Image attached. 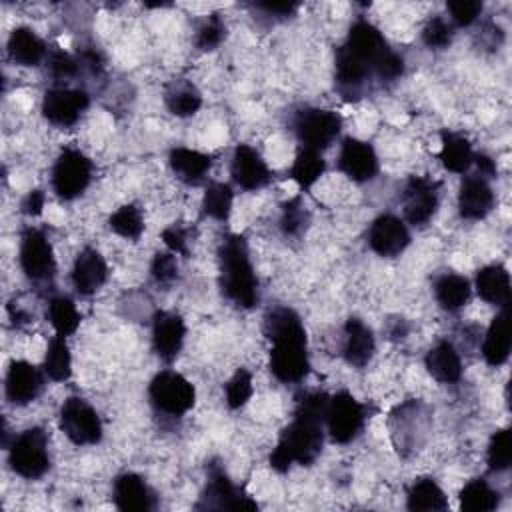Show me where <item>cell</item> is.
<instances>
[{"mask_svg":"<svg viewBox=\"0 0 512 512\" xmlns=\"http://www.w3.org/2000/svg\"><path fill=\"white\" fill-rule=\"evenodd\" d=\"M232 200L234 192L226 182H210L202 196V212L212 220L226 222L232 212Z\"/></svg>","mask_w":512,"mask_h":512,"instance_id":"38","label":"cell"},{"mask_svg":"<svg viewBox=\"0 0 512 512\" xmlns=\"http://www.w3.org/2000/svg\"><path fill=\"white\" fill-rule=\"evenodd\" d=\"M308 224H310V212L300 196H294L282 204L280 230L284 232V236L298 238L306 232Z\"/></svg>","mask_w":512,"mask_h":512,"instance_id":"40","label":"cell"},{"mask_svg":"<svg viewBox=\"0 0 512 512\" xmlns=\"http://www.w3.org/2000/svg\"><path fill=\"white\" fill-rule=\"evenodd\" d=\"M338 168L352 182H370L378 174V156L370 142L348 136L340 144Z\"/></svg>","mask_w":512,"mask_h":512,"instance_id":"17","label":"cell"},{"mask_svg":"<svg viewBox=\"0 0 512 512\" xmlns=\"http://www.w3.org/2000/svg\"><path fill=\"white\" fill-rule=\"evenodd\" d=\"M254 8L258 12H262L264 16L268 18H274V20H286L290 16L296 14V10L300 8L298 2H256Z\"/></svg>","mask_w":512,"mask_h":512,"instance_id":"50","label":"cell"},{"mask_svg":"<svg viewBox=\"0 0 512 512\" xmlns=\"http://www.w3.org/2000/svg\"><path fill=\"white\" fill-rule=\"evenodd\" d=\"M438 158L442 160V166L450 172L464 174L472 162H474V150L466 136L450 130H442L440 134V152Z\"/></svg>","mask_w":512,"mask_h":512,"instance_id":"31","label":"cell"},{"mask_svg":"<svg viewBox=\"0 0 512 512\" xmlns=\"http://www.w3.org/2000/svg\"><path fill=\"white\" fill-rule=\"evenodd\" d=\"M424 364H426L428 374H430L434 380L442 382V384H454V382H458L460 376H462V360H460V354H458V350L454 348V344L448 342V340L436 342V344L426 352Z\"/></svg>","mask_w":512,"mask_h":512,"instance_id":"28","label":"cell"},{"mask_svg":"<svg viewBox=\"0 0 512 512\" xmlns=\"http://www.w3.org/2000/svg\"><path fill=\"white\" fill-rule=\"evenodd\" d=\"M44 372L54 382H64L72 374V356L70 348L66 344V336L56 334L50 338L46 356H44Z\"/></svg>","mask_w":512,"mask_h":512,"instance_id":"36","label":"cell"},{"mask_svg":"<svg viewBox=\"0 0 512 512\" xmlns=\"http://www.w3.org/2000/svg\"><path fill=\"white\" fill-rule=\"evenodd\" d=\"M460 508L468 512H490L500 504V492L494 490L486 480H470L458 494Z\"/></svg>","mask_w":512,"mask_h":512,"instance_id":"35","label":"cell"},{"mask_svg":"<svg viewBox=\"0 0 512 512\" xmlns=\"http://www.w3.org/2000/svg\"><path fill=\"white\" fill-rule=\"evenodd\" d=\"M474 288L478 296L494 306L510 304V274L502 264H488L476 272Z\"/></svg>","mask_w":512,"mask_h":512,"instance_id":"29","label":"cell"},{"mask_svg":"<svg viewBox=\"0 0 512 512\" xmlns=\"http://www.w3.org/2000/svg\"><path fill=\"white\" fill-rule=\"evenodd\" d=\"M264 334L272 342L270 372L278 382H302L310 370L306 328L288 306H274L264 316Z\"/></svg>","mask_w":512,"mask_h":512,"instance_id":"2","label":"cell"},{"mask_svg":"<svg viewBox=\"0 0 512 512\" xmlns=\"http://www.w3.org/2000/svg\"><path fill=\"white\" fill-rule=\"evenodd\" d=\"M440 204V182L424 176H410L402 192L404 220L412 226H426Z\"/></svg>","mask_w":512,"mask_h":512,"instance_id":"12","label":"cell"},{"mask_svg":"<svg viewBox=\"0 0 512 512\" xmlns=\"http://www.w3.org/2000/svg\"><path fill=\"white\" fill-rule=\"evenodd\" d=\"M162 240L172 254H188V230L182 226H168L162 230Z\"/></svg>","mask_w":512,"mask_h":512,"instance_id":"49","label":"cell"},{"mask_svg":"<svg viewBox=\"0 0 512 512\" xmlns=\"http://www.w3.org/2000/svg\"><path fill=\"white\" fill-rule=\"evenodd\" d=\"M376 350V340L372 328L360 318L350 316L344 324V346L342 356L352 368H364Z\"/></svg>","mask_w":512,"mask_h":512,"instance_id":"25","label":"cell"},{"mask_svg":"<svg viewBox=\"0 0 512 512\" xmlns=\"http://www.w3.org/2000/svg\"><path fill=\"white\" fill-rule=\"evenodd\" d=\"M470 282L468 278L454 274V272H444L434 280V298L440 304V308L448 312H456L464 308L470 300Z\"/></svg>","mask_w":512,"mask_h":512,"instance_id":"32","label":"cell"},{"mask_svg":"<svg viewBox=\"0 0 512 512\" xmlns=\"http://www.w3.org/2000/svg\"><path fill=\"white\" fill-rule=\"evenodd\" d=\"M406 508L414 510V512L446 510L448 498L434 478H418L412 482V486L408 490Z\"/></svg>","mask_w":512,"mask_h":512,"instance_id":"33","label":"cell"},{"mask_svg":"<svg viewBox=\"0 0 512 512\" xmlns=\"http://www.w3.org/2000/svg\"><path fill=\"white\" fill-rule=\"evenodd\" d=\"M164 102L170 114L178 118L192 116L202 106L200 90L188 80H172L164 92Z\"/></svg>","mask_w":512,"mask_h":512,"instance_id":"34","label":"cell"},{"mask_svg":"<svg viewBox=\"0 0 512 512\" xmlns=\"http://www.w3.org/2000/svg\"><path fill=\"white\" fill-rule=\"evenodd\" d=\"M48 70H50L52 78L68 80V78H74L78 74L80 62H78V58L70 56L68 52L54 50V52L48 54Z\"/></svg>","mask_w":512,"mask_h":512,"instance_id":"47","label":"cell"},{"mask_svg":"<svg viewBox=\"0 0 512 512\" xmlns=\"http://www.w3.org/2000/svg\"><path fill=\"white\" fill-rule=\"evenodd\" d=\"M108 226L112 232L126 240H138L144 232V220L140 210L134 204H124L108 218Z\"/></svg>","mask_w":512,"mask_h":512,"instance_id":"41","label":"cell"},{"mask_svg":"<svg viewBox=\"0 0 512 512\" xmlns=\"http://www.w3.org/2000/svg\"><path fill=\"white\" fill-rule=\"evenodd\" d=\"M452 36H454L452 24L442 16H432L422 28V42L434 50L448 48L452 42Z\"/></svg>","mask_w":512,"mask_h":512,"instance_id":"45","label":"cell"},{"mask_svg":"<svg viewBox=\"0 0 512 512\" xmlns=\"http://www.w3.org/2000/svg\"><path fill=\"white\" fill-rule=\"evenodd\" d=\"M326 170V160L318 150L302 148L298 156L292 162L290 168V178L300 186V188H310L320 180V176Z\"/></svg>","mask_w":512,"mask_h":512,"instance_id":"37","label":"cell"},{"mask_svg":"<svg viewBox=\"0 0 512 512\" xmlns=\"http://www.w3.org/2000/svg\"><path fill=\"white\" fill-rule=\"evenodd\" d=\"M112 500L124 512H148L154 508V492L146 480L134 472H124L114 478Z\"/></svg>","mask_w":512,"mask_h":512,"instance_id":"24","label":"cell"},{"mask_svg":"<svg viewBox=\"0 0 512 512\" xmlns=\"http://www.w3.org/2000/svg\"><path fill=\"white\" fill-rule=\"evenodd\" d=\"M90 104V96L80 88L54 86L44 92L42 116L60 128L74 126Z\"/></svg>","mask_w":512,"mask_h":512,"instance_id":"14","label":"cell"},{"mask_svg":"<svg viewBox=\"0 0 512 512\" xmlns=\"http://www.w3.org/2000/svg\"><path fill=\"white\" fill-rule=\"evenodd\" d=\"M108 278V266L104 256L96 248H82L72 264V284L80 296H92Z\"/></svg>","mask_w":512,"mask_h":512,"instance_id":"23","label":"cell"},{"mask_svg":"<svg viewBox=\"0 0 512 512\" xmlns=\"http://www.w3.org/2000/svg\"><path fill=\"white\" fill-rule=\"evenodd\" d=\"M410 244V232L402 218L380 214L368 230V246L382 258L400 256Z\"/></svg>","mask_w":512,"mask_h":512,"instance_id":"16","label":"cell"},{"mask_svg":"<svg viewBox=\"0 0 512 512\" xmlns=\"http://www.w3.org/2000/svg\"><path fill=\"white\" fill-rule=\"evenodd\" d=\"M220 290L240 308H254L260 300L258 278L250 260L246 238L226 234L218 246Z\"/></svg>","mask_w":512,"mask_h":512,"instance_id":"3","label":"cell"},{"mask_svg":"<svg viewBox=\"0 0 512 512\" xmlns=\"http://www.w3.org/2000/svg\"><path fill=\"white\" fill-rule=\"evenodd\" d=\"M44 202H46V194L40 188L30 190L24 200H22V212L26 216H40L44 210Z\"/></svg>","mask_w":512,"mask_h":512,"instance_id":"51","label":"cell"},{"mask_svg":"<svg viewBox=\"0 0 512 512\" xmlns=\"http://www.w3.org/2000/svg\"><path fill=\"white\" fill-rule=\"evenodd\" d=\"M494 200V190L488 180L478 174H468L458 190V214L464 220H482L492 212Z\"/></svg>","mask_w":512,"mask_h":512,"instance_id":"22","label":"cell"},{"mask_svg":"<svg viewBox=\"0 0 512 512\" xmlns=\"http://www.w3.org/2000/svg\"><path fill=\"white\" fill-rule=\"evenodd\" d=\"M388 426L396 452L402 458H408L424 446L430 434L432 416L420 400H406L390 412Z\"/></svg>","mask_w":512,"mask_h":512,"instance_id":"4","label":"cell"},{"mask_svg":"<svg viewBox=\"0 0 512 512\" xmlns=\"http://www.w3.org/2000/svg\"><path fill=\"white\" fill-rule=\"evenodd\" d=\"M150 274L154 278V282L168 286L178 278V262H176V254L168 252H156L150 264Z\"/></svg>","mask_w":512,"mask_h":512,"instance_id":"46","label":"cell"},{"mask_svg":"<svg viewBox=\"0 0 512 512\" xmlns=\"http://www.w3.org/2000/svg\"><path fill=\"white\" fill-rule=\"evenodd\" d=\"M230 176L242 190H258L270 182L272 172L256 148L238 144L232 154Z\"/></svg>","mask_w":512,"mask_h":512,"instance_id":"20","label":"cell"},{"mask_svg":"<svg viewBox=\"0 0 512 512\" xmlns=\"http://www.w3.org/2000/svg\"><path fill=\"white\" fill-rule=\"evenodd\" d=\"M446 8L450 12L452 22L460 28H466L472 22L478 20V16L482 12V2H478V0H458V2H448Z\"/></svg>","mask_w":512,"mask_h":512,"instance_id":"48","label":"cell"},{"mask_svg":"<svg viewBox=\"0 0 512 512\" xmlns=\"http://www.w3.org/2000/svg\"><path fill=\"white\" fill-rule=\"evenodd\" d=\"M346 50H350L358 60H362L372 74L376 76L380 64L384 62V58L392 52V48L388 46L386 38L382 36V32L368 20L358 18L346 36V42L342 44Z\"/></svg>","mask_w":512,"mask_h":512,"instance_id":"15","label":"cell"},{"mask_svg":"<svg viewBox=\"0 0 512 512\" xmlns=\"http://www.w3.org/2000/svg\"><path fill=\"white\" fill-rule=\"evenodd\" d=\"M18 260L24 276L34 284H50L56 274L54 250L46 234L38 228H26L20 236Z\"/></svg>","mask_w":512,"mask_h":512,"instance_id":"9","label":"cell"},{"mask_svg":"<svg viewBox=\"0 0 512 512\" xmlns=\"http://www.w3.org/2000/svg\"><path fill=\"white\" fill-rule=\"evenodd\" d=\"M292 126H294L296 138L302 142L304 148L320 152L328 148L340 134L342 118L332 110L306 106L296 112Z\"/></svg>","mask_w":512,"mask_h":512,"instance_id":"11","label":"cell"},{"mask_svg":"<svg viewBox=\"0 0 512 512\" xmlns=\"http://www.w3.org/2000/svg\"><path fill=\"white\" fill-rule=\"evenodd\" d=\"M372 70L358 60L350 50L340 46L334 56V82L344 100H358L364 96Z\"/></svg>","mask_w":512,"mask_h":512,"instance_id":"18","label":"cell"},{"mask_svg":"<svg viewBox=\"0 0 512 512\" xmlns=\"http://www.w3.org/2000/svg\"><path fill=\"white\" fill-rule=\"evenodd\" d=\"M48 320L56 334L70 336L80 326V314L76 310V304L68 296H54L48 302Z\"/></svg>","mask_w":512,"mask_h":512,"instance_id":"39","label":"cell"},{"mask_svg":"<svg viewBox=\"0 0 512 512\" xmlns=\"http://www.w3.org/2000/svg\"><path fill=\"white\" fill-rule=\"evenodd\" d=\"M328 394L320 390L304 392L296 398V408L290 424L280 432L278 444L270 454V468L284 474L292 464L310 466L322 452L324 418Z\"/></svg>","mask_w":512,"mask_h":512,"instance_id":"1","label":"cell"},{"mask_svg":"<svg viewBox=\"0 0 512 512\" xmlns=\"http://www.w3.org/2000/svg\"><path fill=\"white\" fill-rule=\"evenodd\" d=\"M92 180V162L78 148H64L52 166V190L60 200L84 194Z\"/></svg>","mask_w":512,"mask_h":512,"instance_id":"8","label":"cell"},{"mask_svg":"<svg viewBox=\"0 0 512 512\" xmlns=\"http://www.w3.org/2000/svg\"><path fill=\"white\" fill-rule=\"evenodd\" d=\"M224 38H226V24H224V20L218 14H210L200 24V28L196 30L194 42H196L198 50L208 52V50H216L222 44Z\"/></svg>","mask_w":512,"mask_h":512,"instance_id":"44","label":"cell"},{"mask_svg":"<svg viewBox=\"0 0 512 512\" xmlns=\"http://www.w3.org/2000/svg\"><path fill=\"white\" fill-rule=\"evenodd\" d=\"M168 164L180 182L188 186H200L212 168V156L186 146H178L170 150Z\"/></svg>","mask_w":512,"mask_h":512,"instance_id":"26","label":"cell"},{"mask_svg":"<svg viewBox=\"0 0 512 512\" xmlns=\"http://www.w3.org/2000/svg\"><path fill=\"white\" fill-rule=\"evenodd\" d=\"M366 418V406L358 402L348 390H340L328 398L324 426L332 442L348 444L356 440L364 430Z\"/></svg>","mask_w":512,"mask_h":512,"instance_id":"7","label":"cell"},{"mask_svg":"<svg viewBox=\"0 0 512 512\" xmlns=\"http://www.w3.org/2000/svg\"><path fill=\"white\" fill-rule=\"evenodd\" d=\"M8 464L12 472L26 480H38L50 470L48 434L40 426L26 428L8 446Z\"/></svg>","mask_w":512,"mask_h":512,"instance_id":"5","label":"cell"},{"mask_svg":"<svg viewBox=\"0 0 512 512\" xmlns=\"http://www.w3.org/2000/svg\"><path fill=\"white\" fill-rule=\"evenodd\" d=\"M510 304L502 306V310L492 318L484 342H482V356L490 366H502L510 356Z\"/></svg>","mask_w":512,"mask_h":512,"instance_id":"27","label":"cell"},{"mask_svg":"<svg viewBox=\"0 0 512 512\" xmlns=\"http://www.w3.org/2000/svg\"><path fill=\"white\" fill-rule=\"evenodd\" d=\"M186 324L180 314L170 310H158L152 318V348L164 362L176 360L184 346Z\"/></svg>","mask_w":512,"mask_h":512,"instance_id":"19","label":"cell"},{"mask_svg":"<svg viewBox=\"0 0 512 512\" xmlns=\"http://www.w3.org/2000/svg\"><path fill=\"white\" fill-rule=\"evenodd\" d=\"M8 56L18 66H38L46 58V44L32 28L20 26L8 36Z\"/></svg>","mask_w":512,"mask_h":512,"instance_id":"30","label":"cell"},{"mask_svg":"<svg viewBox=\"0 0 512 512\" xmlns=\"http://www.w3.org/2000/svg\"><path fill=\"white\" fill-rule=\"evenodd\" d=\"M196 508H220V510H256L258 504L238 490L228 478L226 470L218 462L208 464V478L202 498Z\"/></svg>","mask_w":512,"mask_h":512,"instance_id":"13","label":"cell"},{"mask_svg":"<svg viewBox=\"0 0 512 512\" xmlns=\"http://www.w3.org/2000/svg\"><path fill=\"white\" fill-rule=\"evenodd\" d=\"M42 386H44L42 374L34 364L26 360L10 362L6 372V382H4L6 398L10 404L26 406L34 402L42 392Z\"/></svg>","mask_w":512,"mask_h":512,"instance_id":"21","label":"cell"},{"mask_svg":"<svg viewBox=\"0 0 512 512\" xmlns=\"http://www.w3.org/2000/svg\"><path fill=\"white\" fill-rule=\"evenodd\" d=\"M58 426L76 446L98 444L102 440V422L98 412L80 396H68L60 406Z\"/></svg>","mask_w":512,"mask_h":512,"instance_id":"10","label":"cell"},{"mask_svg":"<svg viewBox=\"0 0 512 512\" xmlns=\"http://www.w3.org/2000/svg\"><path fill=\"white\" fill-rule=\"evenodd\" d=\"M510 460H512V436L508 428H500L490 438L486 462L492 472H502L510 466Z\"/></svg>","mask_w":512,"mask_h":512,"instance_id":"42","label":"cell"},{"mask_svg":"<svg viewBox=\"0 0 512 512\" xmlns=\"http://www.w3.org/2000/svg\"><path fill=\"white\" fill-rule=\"evenodd\" d=\"M254 392L252 386V374L246 368H238L232 378L226 382L224 386V394H226V404L232 410H238L242 406H246V402L250 400Z\"/></svg>","mask_w":512,"mask_h":512,"instance_id":"43","label":"cell"},{"mask_svg":"<svg viewBox=\"0 0 512 512\" xmlns=\"http://www.w3.org/2000/svg\"><path fill=\"white\" fill-rule=\"evenodd\" d=\"M148 398L156 412L180 418L194 406L196 390L180 372L160 370L148 384Z\"/></svg>","mask_w":512,"mask_h":512,"instance_id":"6","label":"cell"},{"mask_svg":"<svg viewBox=\"0 0 512 512\" xmlns=\"http://www.w3.org/2000/svg\"><path fill=\"white\" fill-rule=\"evenodd\" d=\"M472 164H476V168H478V176H482V178H494L496 176V164H494V160L488 156V154H474V162Z\"/></svg>","mask_w":512,"mask_h":512,"instance_id":"52","label":"cell"}]
</instances>
